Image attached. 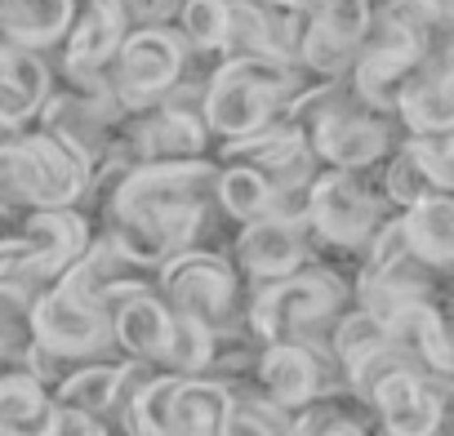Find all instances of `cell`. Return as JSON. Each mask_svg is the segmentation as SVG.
<instances>
[{"label": "cell", "mask_w": 454, "mask_h": 436, "mask_svg": "<svg viewBox=\"0 0 454 436\" xmlns=\"http://www.w3.org/2000/svg\"><path fill=\"white\" fill-rule=\"evenodd\" d=\"M387 330H392V343H396V352H401L405 361H419V365H427V370H436V374H454V339H450L445 316H441L432 303L410 299V303L387 321Z\"/></svg>", "instance_id": "obj_18"}, {"label": "cell", "mask_w": 454, "mask_h": 436, "mask_svg": "<svg viewBox=\"0 0 454 436\" xmlns=\"http://www.w3.org/2000/svg\"><path fill=\"white\" fill-rule=\"evenodd\" d=\"M383 183H387V196H392L396 205H405V209L419 205V200H427V196H441V191H445V187L436 183V174L423 165V156H419L414 143H405V147L392 156Z\"/></svg>", "instance_id": "obj_29"}, {"label": "cell", "mask_w": 454, "mask_h": 436, "mask_svg": "<svg viewBox=\"0 0 454 436\" xmlns=\"http://www.w3.org/2000/svg\"><path fill=\"white\" fill-rule=\"evenodd\" d=\"M299 259H303V237H299L294 214H281V209L259 214L237 237V263L254 281H281L299 268Z\"/></svg>", "instance_id": "obj_12"}, {"label": "cell", "mask_w": 454, "mask_h": 436, "mask_svg": "<svg viewBox=\"0 0 454 436\" xmlns=\"http://www.w3.org/2000/svg\"><path fill=\"white\" fill-rule=\"evenodd\" d=\"M183 41L196 50H223L232 36V0H183L178 10Z\"/></svg>", "instance_id": "obj_28"}, {"label": "cell", "mask_w": 454, "mask_h": 436, "mask_svg": "<svg viewBox=\"0 0 454 436\" xmlns=\"http://www.w3.org/2000/svg\"><path fill=\"white\" fill-rule=\"evenodd\" d=\"M308 223L330 245H365L379 228V209L365 196V187L352 178V169H330L312 178L308 187Z\"/></svg>", "instance_id": "obj_11"}, {"label": "cell", "mask_w": 454, "mask_h": 436, "mask_svg": "<svg viewBox=\"0 0 454 436\" xmlns=\"http://www.w3.org/2000/svg\"><path fill=\"white\" fill-rule=\"evenodd\" d=\"M427 41H432L427 32H419V27H410V23L383 14V23L370 27L365 41H361L365 50H361L356 72H352L356 94H361L365 103L383 107V112H387V107H401L405 90L423 76Z\"/></svg>", "instance_id": "obj_6"}, {"label": "cell", "mask_w": 454, "mask_h": 436, "mask_svg": "<svg viewBox=\"0 0 454 436\" xmlns=\"http://www.w3.org/2000/svg\"><path fill=\"white\" fill-rule=\"evenodd\" d=\"M432 5H450V0H432Z\"/></svg>", "instance_id": "obj_36"}, {"label": "cell", "mask_w": 454, "mask_h": 436, "mask_svg": "<svg viewBox=\"0 0 454 436\" xmlns=\"http://www.w3.org/2000/svg\"><path fill=\"white\" fill-rule=\"evenodd\" d=\"M232 405L237 401L223 383H200V378L183 374L178 396H174V414H169V432H227Z\"/></svg>", "instance_id": "obj_23"}, {"label": "cell", "mask_w": 454, "mask_h": 436, "mask_svg": "<svg viewBox=\"0 0 454 436\" xmlns=\"http://www.w3.org/2000/svg\"><path fill=\"white\" fill-rule=\"evenodd\" d=\"M36 347V290L0 276V352L5 356H27Z\"/></svg>", "instance_id": "obj_24"}, {"label": "cell", "mask_w": 454, "mask_h": 436, "mask_svg": "<svg viewBox=\"0 0 454 436\" xmlns=\"http://www.w3.org/2000/svg\"><path fill=\"white\" fill-rule=\"evenodd\" d=\"M259 374H263L268 401H277L286 409H299V405H308L321 392V365H317L312 347H303L299 339L272 343L263 352V361H259Z\"/></svg>", "instance_id": "obj_19"}, {"label": "cell", "mask_w": 454, "mask_h": 436, "mask_svg": "<svg viewBox=\"0 0 454 436\" xmlns=\"http://www.w3.org/2000/svg\"><path fill=\"white\" fill-rule=\"evenodd\" d=\"M214 361V325L192 316V312H174V330H169V347H165V365L174 374H196Z\"/></svg>", "instance_id": "obj_27"}, {"label": "cell", "mask_w": 454, "mask_h": 436, "mask_svg": "<svg viewBox=\"0 0 454 436\" xmlns=\"http://www.w3.org/2000/svg\"><path fill=\"white\" fill-rule=\"evenodd\" d=\"M36 343L72 365L94 361L116 347L112 312L85 290H76L67 276H59L54 285L36 294Z\"/></svg>", "instance_id": "obj_4"}, {"label": "cell", "mask_w": 454, "mask_h": 436, "mask_svg": "<svg viewBox=\"0 0 454 436\" xmlns=\"http://www.w3.org/2000/svg\"><path fill=\"white\" fill-rule=\"evenodd\" d=\"M129 374H134V356H129V361H103V356L81 361L76 370H67V374L54 383V401L103 418L107 409L121 405Z\"/></svg>", "instance_id": "obj_20"}, {"label": "cell", "mask_w": 454, "mask_h": 436, "mask_svg": "<svg viewBox=\"0 0 454 436\" xmlns=\"http://www.w3.org/2000/svg\"><path fill=\"white\" fill-rule=\"evenodd\" d=\"M218 200H223V209L232 214V218H259V214H272V205H277V183L259 169V165H250V160H241V165H232V169H223L218 174V191H214Z\"/></svg>", "instance_id": "obj_25"}, {"label": "cell", "mask_w": 454, "mask_h": 436, "mask_svg": "<svg viewBox=\"0 0 454 436\" xmlns=\"http://www.w3.org/2000/svg\"><path fill=\"white\" fill-rule=\"evenodd\" d=\"M5 361H19V356H5V352H0V365H5Z\"/></svg>", "instance_id": "obj_35"}, {"label": "cell", "mask_w": 454, "mask_h": 436, "mask_svg": "<svg viewBox=\"0 0 454 436\" xmlns=\"http://www.w3.org/2000/svg\"><path fill=\"white\" fill-rule=\"evenodd\" d=\"M169 330H174V308L169 299L152 294L147 285L134 290L129 299H121L112 308V334L116 347L134 361H165L169 347Z\"/></svg>", "instance_id": "obj_16"}, {"label": "cell", "mask_w": 454, "mask_h": 436, "mask_svg": "<svg viewBox=\"0 0 454 436\" xmlns=\"http://www.w3.org/2000/svg\"><path fill=\"white\" fill-rule=\"evenodd\" d=\"M209 138L205 112L200 107H178V103H156L134 129V156L138 160H196Z\"/></svg>", "instance_id": "obj_13"}, {"label": "cell", "mask_w": 454, "mask_h": 436, "mask_svg": "<svg viewBox=\"0 0 454 436\" xmlns=\"http://www.w3.org/2000/svg\"><path fill=\"white\" fill-rule=\"evenodd\" d=\"M183 63H187L183 36H174L169 27L147 23V27L125 36L121 54L107 67V90L116 94V103L125 112H147L178 85Z\"/></svg>", "instance_id": "obj_5"}, {"label": "cell", "mask_w": 454, "mask_h": 436, "mask_svg": "<svg viewBox=\"0 0 454 436\" xmlns=\"http://www.w3.org/2000/svg\"><path fill=\"white\" fill-rule=\"evenodd\" d=\"M76 0H0V45L50 50L63 45L76 23Z\"/></svg>", "instance_id": "obj_17"}, {"label": "cell", "mask_w": 454, "mask_h": 436, "mask_svg": "<svg viewBox=\"0 0 454 436\" xmlns=\"http://www.w3.org/2000/svg\"><path fill=\"white\" fill-rule=\"evenodd\" d=\"M54 405V387L27 361L0 365V436H45Z\"/></svg>", "instance_id": "obj_15"}, {"label": "cell", "mask_w": 454, "mask_h": 436, "mask_svg": "<svg viewBox=\"0 0 454 436\" xmlns=\"http://www.w3.org/2000/svg\"><path fill=\"white\" fill-rule=\"evenodd\" d=\"M290 90V67L286 58H250L237 54L232 63H223L200 98L209 134L223 138H250L268 129L286 103Z\"/></svg>", "instance_id": "obj_2"}, {"label": "cell", "mask_w": 454, "mask_h": 436, "mask_svg": "<svg viewBox=\"0 0 454 436\" xmlns=\"http://www.w3.org/2000/svg\"><path fill=\"white\" fill-rule=\"evenodd\" d=\"M445 27L454 32V0H450V5H445Z\"/></svg>", "instance_id": "obj_34"}, {"label": "cell", "mask_w": 454, "mask_h": 436, "mask_svg": "<svg viewBox=\"0 0 454 436\" xmlns=\"http://www.w3.org/2000/svg\"><path fill=\"white\" fill-rule=\"evenodd\" d=\"M294 432H361V423H356L352 414H343L339 405H312V409L294 423Z\"/></svg>", "instance_id": "obj_31"}, {"label": "cell", "mask_w": 454, "mask_h": 436, "mask_svg": "<svg viewBox=\"0 0 454 436\" xmlns=\"http://www.w3.org/2000/svg\"><path fill=\"white\" fill-rule=\"evenodd\" d=\"M410 143L419 147V156L436 174V183L445 191H454V129H445V134H414Z\"/></svg>", "instance_id": "obj_30"}, {"label": "cell", "mask_w": 454, "mask_h": 436, "mask_svg": "<svg viewBox=\"0 0 454 436\" xmlns=\"http://www.w3.org/2000/svg\"><path fill=\"white\" fill-rule=\"evenodd\" d=\"M98 432H103L98 414H85V409H72V405H54V418H50L45 436H98Z\"/></svg>", "instance_id": "obj_32"}, {"label": "cell", "mask_w": 454, "mask_h": 436, "mask_svg": "<svg viewBox=\"0 0 454 436\" xmlns=\"http://www.w3.org/2000/svg\"><path fill=\"white\" fill-rule=\"evenodd\" d=\"M218 169L200 160H138L107 191V237L134 268H165L200 228Z\"/></svg>", "instance_id": "obj_1"}, {"label": "cell", "mask_w": 454, "mask_h": 436, "mask_svg": "<svg viewBox=\"0 0 454 436\" xmlns=\"http://www.w3.org/2000/svg\"><path fill=\"white\" fill-rule=\"evenodd\" d=\"M14 241H19V259H14L10 276L23 281V285H32L36 294L45 285H54L67 268H76L85 259V250L94 245L90 218L76 205L32 209V214L14 218Z\"/></svg>", "instance_id": "obj_3"}, {"label": "cell", "mask_w": 454, "mask_h": 436, "mask_svg": "<svg viewBox=\"0 0 454 436\" xmlns=\"http://www.w3.org/2000/svg\"><path fill=\"white\" fill-rule=\"evenodd\" d=\"M129 36V14L121 0H85L76 10V23L63 41V72L76 90H94V94H112L107 90V67L121 54Z\"/></svg>", "instance_id": "obj_8"}, {"label": "cell", "mask_w": 454, "mask_h": 436, "mask_svg": "<svg viewBox=\"0 0 454 436\" xmlns=\"http://www.w3.org/2000/svg\"><path fill=\"white\" fill-rule=\"evenodd\" d=\"M160 294L174 312H192L209 325H227L237 312V272L214 254L183 250L160 268Z\"/></svg>", "instance_id": "obj_10"}, {"label": "cell", "mask_w": 454, "mask_h": 436, "mask_svg": "<svg viewBox=\"0 0 454 436\" xmlns=\"http://www.w3.org/2000/svg\"><path fill=\"white\" fill-rule=\"evenodd\" d=\"M401 116L414 134H445L454 129V45L441 58L436 72H423L405 98H401Z\"/></svg>", "instance_id": "obj_21"}, {"label": "cell", "mask_w": 454, "mask_h": 436, "mask_svg": "<svg viewBox=\"0 0 454 436\" xmlns=\"http://www.w3.org/2000/svg\"><path fill=\"white\" fill-rule=\"evenodd\" d=\"M370 401L379 405L383 427L396 432V436H423V432H436V427H441V401H436V392H432L405 361L392 365V370L374 383Z\"/></svg>", "instance_id": "obj_14"}, {"label": "cell", "mask_w": 454, "mask_h": 436, "mask_svg": "<svg viewBox=\"0 0 454 436\" xmlns=\"http://www.w3.org/2000/svg\"><path fill=\"white\" fill-rule=\"evenodd\" d=\"M125 5V14H129V23H138V27H147V23H160L169 10H174V0H121Z\"/></svg>", "instance_id": "obj_33"}, {"label": "cell", "mask_w": 454, "mask_h": 436, "mask_svg": "<svg viewBox=\"0 0 454 436\" xmlns=\"http://www.w3.org/2000/svg\"><path fill=\"white\" fill-rule=\"evenodd\" d=\"M401 223H405V237L423 263H432V268L454 263V196L450 191L410 205V214Z\"/></svg>", "instance_id": "obj_22"}, {"label": "cell", "mask_w": 454, "mask_h": 436, "mask_svg": "<svg viewBox=\"0 0 454 436\" xmlns=\"http://www.w3.org/2000/svg\"><path fill=\"white\" fill-rule=\"evenodd\" d=\"M387 347H396V343H392V330H387V321L374 316L370 308L343 316L339 330H334V352H339V365H343L348 374L361 370L370 356H379V352H387Z\"/></svg>", "instance_id": "obj_26"}, {"label": "cell", "mask_w": 454, "mask_h": 436, "mask_svg": "<svg viewBox=\"0 0 454 436\" xmlns=\"http://www.w3.org/2000/svg\"><path fill=\"white\" fill-rule=\"evenodd\" d=\"M343 303V285L325 272H290L254 299V330L268 343L317 334Z\"/></svg>", "instance_id": "obj_7"}, {"label": "cell", "mask_w": 454, "mask_h": 436, "mask_svg": "<svg viewBox=\"0 0 454 436\" xmlns=\"http://www.w3.org/2000/svg\"><path fill=\"white\" fill-rule=\"evenodd\" d=\"M299 5L308 14L299 45L303 67L317 81H339L370 32V5L365 0H299Z\"/></svg>", "instance_id": "obj_9"}]
</instances>
